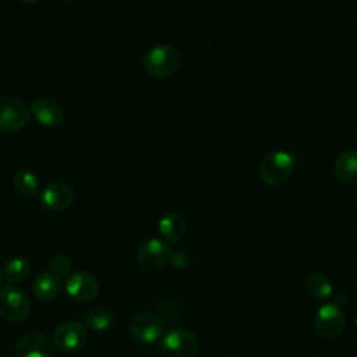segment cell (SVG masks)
Returning a JSON list of instances; mask_svg holds the SVG:
<instances>
[{"instance_id": "obj_9", "label": "cell", "mask_w": 357, "mask_h": 357, "mask_svg": "<svg viewBox=\"0 0 357 357\" xmlns=\"http://www.w3.org/2000/svg\"><path fill=\"white\" fill-rule=\"evenodd\" d=\"M130 332L135 339L144 343H153L163 332L162 318L152 312H141L132 318Z\"/></svg>"}, {"instance_id": "obj_20", "label": "cell", "mask_w": 357, "mask_h": 357, "mask_svg": "<svg viewBox=\"0 0 357 357\" xmlns=\"http://www.w3.org/2000/svg\"><path fill=\"white\" fill-rule=\"evenodd\" d=\"M85 324L93 331H105L113 324V314L107 308H93L85 315Z\"/></svg>"}, {"instance_id": "obj_3", "label": "cell", "mask_w": 357, "mask_h": 357, "mask_svg": "<svg viewBox=\"0 0 357 357\" xmlns=\"http://www.w3.org/2000/svg\"><path fill=\"white\" fill-rule=\"evenodd\" d=\"M199 343L197 336L188 329L177 328L166 333L160 343L163 357H197Z\"/></svg>"}, {"instance_id": "obj_19", "label": "cell", "mask_w": 357, "mask_h": 357, "mask_svg": "<svg viewBox=\"0 0 357 357\" xmlns=\"http://www.w3.org/2000/svg\"><path fill=\"white\" fill-rule=\"evenodd\" d=\"M13 183H14V187L15 190L22 194V195H26V197H32L38 192V178L36 176L29 172V170H25V169H21L18 170L15 174H14V178H13Z\"/></svg>"}, {"instance_id": "obj_12", "label": "cell", "mask_w": 357, "mask_h": 357, "mask_svg": "<svg viewBox=\"0 0 357 357\" xmlns=\"http://www.w3.org/2000/svg\"><path fill=\"white\" fill-rule=\"evenodd\" d=\"M67 293L79 303H86L93 300L99 293V283L88 272H74L70 275L66 283Z\"/></svg>"}, {"instance_id": "obj_13", "label": "cell", "mask_w": 357, "mask_h": 357, "mask_svg": "<svg viewBox=\"0 0 357 357\" xmlns=\"http://www.w3.org/2000/svg\"><path fill=\"white\" fill-rule=\"evenodd\" d=\"M31 112L33 117L46 127H56L63 120V110L57 102L52 99L39 98L31 105Z\"/></svg>"}, {"instance_id": "obj_16", "label": "cell", "mask_w": 357, "mask_h": 357, "mask_svg": "<svg viewBox=\"0 0 357 357\" xmlns=\"http://www.w3.org/2000/svg\"><path fill=\"white\" fill-rule=\"evenodd\" d=\"M158 229L165 240L170 243H177L185 234V220L180 213L169 212L160 218Z\"/></svg>"}, {"instance_id": "obj_4", "label": "cell", "mask_w": 357, "mask_h": 357, "mask_svg": "<svg viewBox=\"0 0 357 357\" xmlns=\"http://www.w3.org/2000/svg\"><path fill=\"white\" fill-rule=\"evenodd\" d=\"M346 319L342 308L335 303L321 305L315 315V329L325 339H336L344 331Z\"/></svg>"}, {"instance_id": "obj_21", "label": "cell", "mask_w": 357, "mask_h": 357, "mask_svg": "<svg viewBox=\"0 0 357 357\" xmlns=\"http://www.w3.org/2000/svg\"><path fill=\"white\" fill-rule=\"evenodd\" d=\"M50 265H52V271L56 272L60 276L70 273V271L73 268L71 259L68 257H66V255H56V257H53Z\"/></svg>"}, {"instance_id": "obj_5", "label": "cell", "mask_w": 357, "mask_h": 357, "mask_svg": "<svg viewBox=\"0 0 357 357\" xmlns=\"http://www.w3.org/2000/svg\"><path fill=\"white\" fill-rule=\"evenodd\" d=\"M29 312V300L26 294L15 286L0 289V315L7 321H21Z\"/></svg>"}, {"instance_id": "obj_15", "label": "cell", "mask_w": 357, "mask_h": 357, "mask_svg": "<svg viewBox=\"0 0 357 357\" xmlns=\"http://www.w3.org/2000/svg\"><path fill=\"white\" fill-rule=\"evenodd\" d=\"M333 172L343 184L357 183V151H343L335 160Z\"/></svg>"}, {"instance_id": "obj_8", "label": "cell", "mask_w": 357, "mask_h": 357, "mask_svg": "<svg viewBox=\"0 0 357 357\" xmlns=\"http://www.w3.org/2000/svg\"><path fill=\"white\" fill-rule=\"evenodd\" d=\"M86 339L85 326L77 321L60 324L53 333V344L61 351H77L84 347Z\"/></svg>"}, {"instance_id": "obj_22", "label": "cell", "mask_w": 357, "mask_h": 357, "mask_svg": "<svg viewBox=\"0 0 357 357\" xmlns=\"http://www.w3.org/2000/svg\"><path fill=\"white\" fill-rule=\"evenodd\" d=\"M22 1H25V3H36L39 0H22Z\"/></svg>"}, {"instance_id": "obj_11", "label": "cell", "mask_w": 357, "mask_h": 357, "mask_svg": "<svg viewBox=\"0 0 357 357\" xmlns=\"http://www.w3.org/2000/svg\"><path fill=\"white\" fill-rule=\"evenodd\" d=\"M54 344L45 335L31 332L24 335L14 351V357H53Z\"/></svg>"}, {"instance_id": "obj_1", "label": "cell", "mask_w": 357, "mask_h": 357, "mask_svg": "<svg viewBox=\"0 0 357 357\" xmlns=\"http://www.w3.org/2000/svg\"><path fill=\"white\" fill-rule=\"evenodd\" d=\"M296 167L294 156L286 151H271L259 162V178L271 187L284 184L293 174Z\"/></svg>"}, {"instance_id": "obj_18", "label": "cell", "mask_w": 357, "mask_h": 357, "mask_svg": "<svg viewBox=\"0 0 357 357\" xmlns=\"http://www.w3.org/2000/svg\"><path fill=\"white\" fill-rule=\"evenodd\" d=\"M29 262L25 258L17 257L10 259L6 266H4V272L3 276L6 280L11 282V283H18L22 282L28 275H29Z\"/></svg>"}, {"instance_id": "obj_17", "label": "cell", "mask_w": 357, "mask_h": 357, "mask_svg": "<svg viewBox=\"0 0 357 357\" xmlns=\"http://www.w3.org/2000/svg\"><path fill=\"white\" fill-rule=\"evenodd\" d=\"M305 287L308 294L315 300H326L331 297L333 286L322 273H311L305 280Z\"/></svg>"}, {"instance_id": "obj_14", "label": "cell", "mask_w": 357, "mask_h": 357, "mask_svg": "<svg viewBox=\"0 0 357 357\" xmlns=\"http://www.w3.org/2000/svg\"><path fill=\"white\" fill-rule=\"evenodd\" d=\"M63 289V279L60 275H57L53 271H46L36 276V279L32 283L33 294L39 300H52L60 294Z\"/></svg>"}, {"instance_id": "obj_6", "label": "cell", "mask_w": 357, "mask_h": 357, "mask_svg": "<svg viewBox=\"0 0 357 357\" xmlns=\"http://www.w3.org/2000/svg\"><path fill=\"white\" fill-rule=\"evenodd\" d=\"M29 110L14 96H0V130L14 132L26 126Z\"/></svg>"}, {"instance_id": "obj_2", "label": "cell", "mask_w": 357, "mask_h": 357, "mask_svg": "<svg viewBox=\"0 0 357 357\" xmlns=\"http://www.w3.org/2000/svg\"><path fill=\"white\" fill-rule=\"evenodd\" d=\"M181 56L176 46L160 43L151 47L142 57L145 71L156 78H166L174 74L180 66Z\"/></svg>"}, {"instance_id": "obj_7", "label": "cell", "mask_w": 357, "mask_h": 357, "mask_svg": "<svg viewBox=\"0 0 357 357\" xmlns=\"http://www.w3.org/2000/svg\"><path fill=\"white\" fill-rule=\"evenodd\" d=\"M172 248L159 238H151L139 245L137 251V261L141 268L146 271H158L163 268L172 258Z\"/></svg>"}, {"instance_id": "obj_10", "label": "cell", "mask_w": 357, "mask_h": 357, "mask_svg": "<svg viewBox=\"0 0 357 357\" xmlns=\"http://www.w3.org/2000/svg\"><path fill=\"white\" fill-rule=\"evenodd\" d=\"M74 190L68 183L52 181L40 192V202L49 211H63L73 204Z\"/></svg>"}, {"instance_id": "obj_23", "label": "cell", "mask_w": 357, "mask_h": 357, "mask_svg": "<svg viewBox=\"0 0 357 357\" xmlns=\"http://www.w3.org/2000/svg\"><path fill=\"white\" fill-rule=\"evenodd\" d=\"M3 278H4V276H3V272L0 271V284H1V280H3Z\"/></svg>"}]
</instances>
